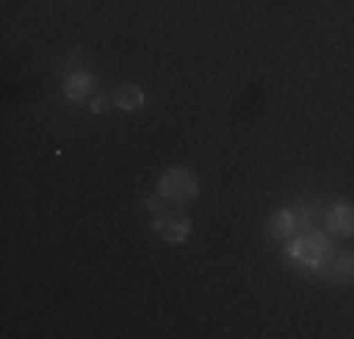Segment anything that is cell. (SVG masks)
Segmentation results:
<instances>
[{"label":"cell","instance_id":"1","mask_svg":"<svg viewBox=\"0 0 354 339\" xmlns=\"http://www.w3.org/2000/svg\"><path fill=\"white\" fill-rule=\"evenodd\" d=\"M158 196L166 203H174V208H185V203H192L200 196V181L192 170L185 166H170L162 170V177H158Z\"/></svg>","mask_w":354,"mask_h":339},{"label":"cell","instance_id":"2","mask_svg":"<svg viewBox=\"0 0 354 339\" xmlns=\"http://www.w3.org/2000/svg\"><path fill=\"white\" fill-rule=\"evenodd\" d=\"M286 257L301 268H320L328 257V230H301L294 237H286Z\"/></svg>","mask_w":354,"mask_h":339},{"label":"cell","instance_id":"3","mask_svg":"<svg viewBox=\"0 0 354 339\" xmlns=\"http://www.w3.org/2000/svg\"><path fill=\"white\" fill-rule=\"evenodd\" d=\"M324 230L335 237H351L354 234V208L351 203H332L324 211Z\"/></svg>","mask_w":354,"mask_h":339},{"label":"cell","instance_id":"4","mask_svg":"<svg viewBox=\"0 0 354 339\" xmlns=\"http://www.w3.org/2000/svg\"><path fill=\"white\" fill-rule=\"evenodd\" d=\"M155 234L162 237V241L181 245L185 237H189V219H185V215H158L155 219Z\"/></svg>","mask_w":354,"mask_h":339},{"label":"cell","instance_id":"5","mask_svg":"<svg viewBox=\"0 0 354 339\" xmlns=\"http://www.w3.org/2000/svg\"><path fill=\"white\" fill-rule=\"evenodd\" d=\"M143 102H147V95H143V87H136V83H124L121 91H113V106L117 109L136 113V109H143Z\"/></svg>","mask_w":354,"mask_h":339},{"label":"cell","instance_id":"6","mask_svg":"<svg viewBox=\"0 0 354 339\" xmlns=\"http://www.w3.org/2000/svg\"><path fill=\"white\" fill-rule=\"evenodd\" d=\"M268 230H272V237H294L298 234V215H294V208H286V211H275L272 215V223H268Z\"/></svg>","mask_w":354,"mask_h":339},{"label":"cell","instance_id":"7","mask_svg":"<svg viewBox=\"0 0 354 339\" xmlns=\"http://www.w3.org/2000/svg\"><path fill=\"white\" fill-rule=\"evenodd\" d=\"M91 87H95V80H91L87 72H75V75H68V83H64V98H68V102H83L91 95Z\"/></svg>","mask_w":354,"mask_h":339},{"label":"cell","instance_id":"8","mask_svg":"<svg viewBox=\"0 0 354 339\" xmlns=\"http://www.w3.org/2000/svg\"><path fill=\"white\" fill-rule=\"evenodd\" d=\"M332 279H335V283H354V253H343V257H335Z\"/></svg>","mask_w":354,"mask_h":339},{"label":"cell","instance_id":"9","mask_svg":"<svg viewBox=\"0 0 354 339\" xmlns=\"http://www.w3.org/2000/svg\"><path fill=\"white\" fill-rule=\"evenodd\" d=\"M143 208H147V211H151V215H155V219H158V215H162V211H158V208H162V196H151L147 203H143Z\"/></svg>","mask_w":354,"mask_h":339},{"label":"cell","instance_id":"10","mask_svg":"<svg viewBox=\"0 0 354 339\" xmlns=\"http://www.w3.org/2000/svg\"><path fill=\"white\" fill-rule=\"evenodd\" d=\"M106 109H109L106 98H91V113H106Z\"/></svg>","mask_w":354,"mask_h":339}]
</instances>
